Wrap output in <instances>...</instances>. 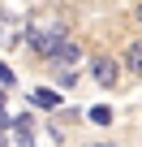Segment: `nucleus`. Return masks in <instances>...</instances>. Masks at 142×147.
Here are the masks:
<instances>
[{"label": "nucleus", "instance_id": "1", "mask_svg": "<svg viewBox=\"0 0 142 147\" xmlns=\"http://www.w3.org/2000/svg\"><path fill=\"white\" fill-rule=\"evenodd\" d=\"M65 39H69V30H65V26H47V30H30V48H35L39 56H47V61H52V56L60 52V43H65Z\"/></svg>", "mask_w": 142, "mask_h": 147}, {"label": "nucleus", "instance_id": "2", "mask_svg": "<svg viewBox=\"0 0 142 147\" xmlns=\"http://www.w3.org/2000/svg\"><path fill=\"white\" fill-rule=\"evenodd\" d=\"M91 74H95L99 87H116V78H121V74H116V61H108V56H99V61L91 65Z\"/></svg>", "mask_w": 142, "mask_h": 147}, {"label": "nucleus", "instance_id": "3", "mask_svg": "<svg viewBox=\"0 0 142 147\" xmlns=\"http://www.w3.org/2000/svg\"><path fill=\"white\" fill-rule=\"evenodd\" d=\"M78 61H82V48H78L73 39H65V43H60V52L52 56V65H60V69H69V65H78Z\"/></svg>", "mask_w": 142, "mask_h": 147}, {"label": "nucleus", "instance_id": "4", "mask_svg": "<svg viewBox=\"0 0 142 147\" xmlns=\"http://www.w3.org/2000/svg\"><path fill=\"white\" fill-rule=\"evenodd\" d=\"M35 108H43V113H52V108H60V95L56 91H47V87H35Z\"/></svg>", "mask_w": 142, "mask_h": 147}, {"label": "nucleus", "instance_id": "5", "mask_svg": "<svg viewBox=\"0 0 142 147\" xmlns=\"http://www.w3.org/2000/svg\"><path fill=\"white\" fill-rule=\"evenodd\" d=\"M30 130H35V121H30V117H17V121H13V134H17V143H22V147H35Z\"/></svg>", "mask_w": 142, "mask_h": 147}, {"label": "nucleus", "instance_id": "6", "mask_svg": "<svg viewBox=\"0 0 142 147\" xmlns=\"http://www.w3.org/2000/svg\"><path fill=\"white\" fill-rule=\"evenodd\" d=\"M125 69H129V74H138V78H142V39H138V43H133V48L125 52Z\"/></svg>", "mask_w": 142, "mask_h": 147}, {"label": "nucleus", "instance_id": "7", "mask_svg": "<svg viewBox=\"0 0 142 147\" xmlns=\"http://www.w3.org/2000/svg\"><path fill=\"white\" fill-rule=\"evenodd\" d=\"M91 121H103V125H108V121H112V108H91Z\"/></svg>", "mask_w": 142, "mask_h": 147}, {"label": "nucleus", "instance_id": "8", "mask_svg": "<svg viewBox=\"0 0 142 147\" xmlns=\"http://www.w3.org/2000/svg\"><path fill=\"white\" fill-rule=\"evenodd\" d=\"M9 82H13V69H9V65H0V87H9Z\"/></svg>", "mask_w": 142, "mask_h": 147}, {"label": "nucleus", "instance_id": "9", "mask_svg": "<svg viewBox=\"0 0 142 147\" xmlns=\"http://www.w3.org/2000/svg\"><path fill=\"white\" fill-rule=\"evenodd\" d=\"M9 121V113H5V91H0V125Z\"/></svg>", "mask_w": 142, "mask_h": 147}, {"label": "nucleus", "instance_id": "10", "mask_svg": "<svg viewBox=\"0 0 142 147\" xmlns=\"http://www.w3.org/2000/svg\"><path fill=\"white\" fill-rule=\"evenodd\" d=\"M86 147H121V143H86Z\"/></svg>", "mask_w": 142, "mask_h": 147}, {"label": "nucleus", "instance_id": "11", "mask_svg": "<svg viewBox=\"0 0 142 147\" xmlns=\"http://www.w3.org/2000/svg\"><path fill=\"white\" fill-rule=\"evenodd\" d=\"M138 22H142V5H138Z\"/></svg>", "mask_w": 142, "mask_h": 147}]
</instances>
